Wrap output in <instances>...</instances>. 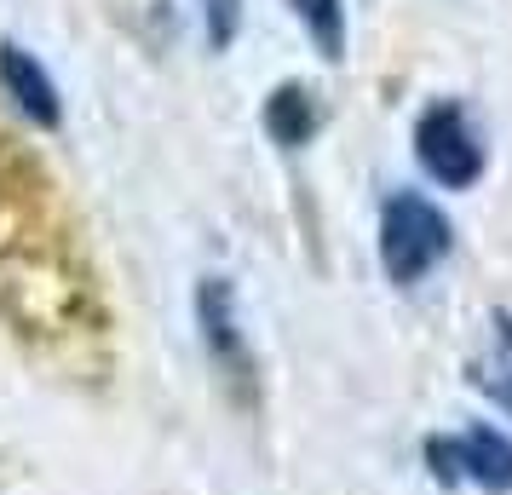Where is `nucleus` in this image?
Here are the masks:
<instances>
[{
  "instance_id": "obj_1",
  "label": "nucleus",
  "mask_w": 512,
  "mask_h": 495,
  "mask_svg": "<svg viewBox=\"0 0 512 495\" xmlns=\"http://www.w3.org/2000/svg\"><path fill=\"white\" fill-rule=\"evenodd\" d=\"M455 248V225L438 202H426L420 190H392L380 202V265L397 288H415L432 277Z\"/></svg>"
},
{
  "instance_id": "obj_2",
  "label": "nucleus",
  "mask_w": 512,
  "mask_h": 495,
  "mask_svg": "<svg viewBox=\"0 0 512 495\" xmlns=\"http://www.w3.org/2000/svg\"><path fill=\"white\" fill-rule=\"evenodd\" d=\"M196 334H202V352L219 369V380L231 386L242 403H259V363L254 346L242 334V311H236V288L225 277H202L196 283Z\"/></svg>"
},
{
  "instance_id": "obj_3",
  "label": "nucleus",
  "mask_w": 512,
  "mask_h": 495,
  "mask_svg": "<svg viewBox=\"0 0 512 495\" xmlns=\"http://www.w3.org/2000/svg\"><path fill=\"white\" fill-rule=\"evenodd\" d=\"M415 162L420 173L443 190H472L478 173H484V144H478V127L455 98H438L426 104L415 121Z\"/></svg>"
},
{
  "instance_id": "obj_4",
  "label": "nucleus",
  "mask_w": 512,
  "mask_h": 495,
  "mask_svg": "<svg viewBox=\"0 0 512 495\" xmlns=\"http://www.w3.org/2000/svg\"><path fill=\"white\" fill-rule=\"evenodd\" d=\"M0 93H6V104H12L29 127H41V133H58V127H64L58 81H52L47 64L29 47H18V41H0Z\"/></svg>"
},
{
  "instance_id": "obj_5",
  "label": "nucleus",
  "mask_w": 512,
  "mask_h": 495,
  "mask_svg": "<svg viewBox=\"0 0 512 495\" xmlns=\"http://www.w3.org/2000/svg\"><path fill=\"white\" fill-rule=\"evenodd\" d=\"M455 444H461L466 484H478V490H489V495L512 490V438L501 432V426L472 421L466 432H455Z\"/></svg>"
},
{
  "instance_id": "obj_6",
  "label": "nucleus",
  "mask_w": 512,
  "mask_h": 495,
  "mask_svg": "<svg viewBox=\"0 0 512 495\" xmlns=\"http://www.w3.org/2000/svg\"><path fill=\"white\" fill-rule=\"evenodd\" d=\"M317 127H323V104H317V93L305 81H282L277 93L265 98V133H271V144L305 150L317 139Z\"/></svg>"
},
{
  "instance_id": "obj_7",
  "label": "nucleus",
  "mask_w": 512,
  "mask_h": 495,
  "mask_svg": "<svg viewBox=\"0 0 512 495\" xmlns=\"http://www.w3.org/2000/svg\"><path fill=\"white\" fill-rule=\"evenodd\" d=\"M472 380H478V392L495 409L512 415V311L507 306L489 311V340H484V352L472 357Z\"/></svg>"
},
{
  "instance_id": "obj_8",
  "label": "nucleus",
  "mask_w": 512,
  "mask_h": 495,
  "mask_svg": "<svg viewBox=\"0 0 512 495\" xmlns=\"http://www.w3.org/2000/svg\"><path fill=\"white\" fill-rule=\"evenodd\" d=\"M288 6L305 24L311 47L323 52L328 64H340L346 58V0H288Z\"/></svg>"
},
{
  "instance_id": "obj_9",
  "label": "nucleus",
  "mask_w": 512,
  "mask_h": 495,
  "mask_svg": "<svg viewBox=\"0 0 512 495\" xmlns=\"http://www.w3.org/2000/svg\"><path fill=\"white\" fill-rule=\"evenodd\" d=\"M202 6V29H208V47L225 52L242 35V0H196Z\"/></svg>"
},
{
  "instance_id": "obj_10",
  "label": "nucleus",
  "mask_w": 512,
  "mask_h": 495,
  "mask_svg": "<svg viewBox=\"0 0 512 495\" xmlns=\"http://www.w3.org/2000/svg\"><path fill=\"white\" fill-rule=\"evenodd\" d=\"M426 461H432V478H438V484H466L461 444H455V438H426Z\"/></svg>"
},
{
  "instance_id": "obj_11",
  "label": "nucleus",
  "mask_w": 512,
  "mask_h": 495,
  "mask_svg": "<svg viewBox=\"0 0 512 495\" xmlns=\"http://www.w3.org/2000/svg\"><path fill=\"white\" fill-rule=\"evenodd\" d=\"M6 144H12V139H0V156H6ZM0 190H6V185H0Z\"/></svg>"
}]
</instances>
